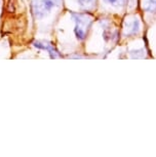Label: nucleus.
Segmentation results:
<instances>
[{
  "instance_id": "obj_1",
  "label": "nucleus",
  "mask_w": 156,
  "mask_h": 157,
  "mask_svg": "<svg viewBox=\"0 0 156 157\" xmlns=\"http://www.w3.org/2000/svg\"><path fill=\"white\" fill-rule=\"evenodd\" d=\"M72 19L76 23L74 28L75 36L78 40H84L86 38L87 31L93 24V17L84 13H72Z\"/></svg>"
},
{
  "instance_id": "obj_3",
  "label": "nucleus",
  "mask_w": 156,
  "mask_h": 157,
  "mask_svg": "<svg viewBox=\"0 0 156 157\" xmlns=\"http://www.w3.org/2000/svg\"><path fill=\"white\" fill-rule=\"evenodd\" d=\"M141 28L140 25V20L138 17H132L131 21L125 22V27H124V34L126 36H134V35H137L139 33Z\"/></svg>"
},
{
  "instance_id": "obj_4",
  "label": "nucleus",
  "mask_w": 156,
  "mask_h": 157,
  "mask_svg": "<svg viewBox=\"0 0 156 157\" xmlns=\"http://www.w3.org/2000/svg\"><path fill=\"white\" fill-rule=\"evenodd\" d=\"M142 8L147 13H156V0H143Z\"/></svg>"
},
{
  "instance_id": "obj_6",
  "label": "nucleus",
  "mask_w": 156,
  "mask_h": 157,
  "mask_svg": "<svg viewBox=\"0 0 156 157\" xmlns=\"http://www.w3.org/2000/svg\"><path fill=\"white\" fill-rule=\"evenodd\" d=\"M103 1L113 7L119 8V7H124L125 5H127L128 0H103Z\"/></svg>"
},
{
  "instance_id": "obj_7",
  "label": "nucleus",
  "mask_w": 156,
  "mask_h": 157,
  "mask_svg": "<svg viewBox=\"0 0 156 157\" xmlns=\"http://www.w3.org/2000/svg\"><path fill=\"white\" fill-rule=\"evenodd\" d=\"M77 2L83 10H89V8L93 7L96 0H77Z\"/></svg>"
},
{
  "instance_id": "obj_2",
  "label": "nucleus",
  "mask_w": 156,
  "mask_h": 157,
  "mask_svg": "<svg viewBox=\"0 0 156 157\" xmlns=\"http://www.w3.org/2000/svg\"><path fill=\"white\" fill-rule=\"evenodd\" d=\"M61 3V0H34L32 2V10L36 19H43L55 6Z\"/></svg>"
},
{
  "instance_id": "obj_5",
  "label": "nucleus",
  "mask_w": 156,
  "mask_h": 157,
  "mask_svg": "<svg viewBox=\"0 0 156 157\" xmlns=\"http://www.w3.org/2000/svg\"><path fill=\"white\" fill-rule=\"evenodd\" d=\"M44 49L48 50L49 56H51V59H58V58H61V55L60 52H58L57 49L55 48V46L52 45L51 43H48V42H44Z\"/></svg>"
}]
</instances>
